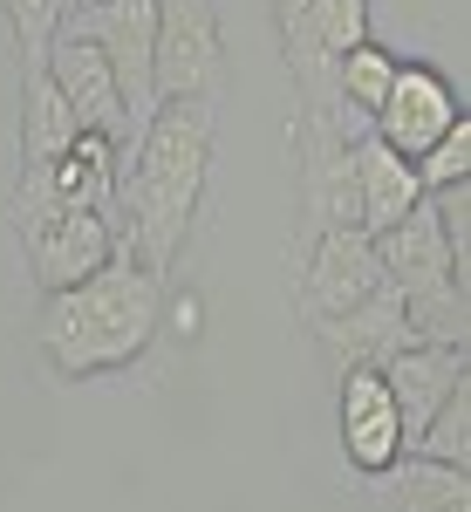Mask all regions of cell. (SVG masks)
Instances as JSON below:
<instances>
[{
  "label": "cell",
  "mask_w": 471,
  "mask_h": 512,
  "mask_svg": "<svg viewBox=\"0 0 471 512\" xmlns=\"http://www.w3.org/2000/svg\"><path fill=\"white\" fill-rule=\"evenodd\" d=\"M396 48H383V41L369 35V41H355L349 55L335 62V103L342 110H355V117H376L383 110V96H390V82H396Z\"/></svg>",
  "instance_id": "obj_17"
},
{
  "label": "cell",
  "mask_w": 471,
  "mask_h": 512,
  "mask_svg": "<svg viewBox=\"0 0 471 512\" xmlns=\"http://www.w3.org/2000/svg\"><path fill=\"white\" fill-rule=\"evenodd\" d=\"M342 458L362 478H383L403 458V424L383 369H342Z\"/></svg>",
  "instance_id": "obj_12"
},
{
  "label": "cell",
  "mask_w": 471,
  "mask_h": 512,
  "mask_svg": "<svg viewBox=\"0 0 471 512\" xmlns=\"http://www.w3.org/2000/svg\"><path fill=\"white\" fill-rule=\"evenodd\" d=\"M157 103H219L226 89V35L219 0H157Z\"/></svg>",
  "instance_id": "obj_4"
},
{
  "label": "cell",
  "mask_w": 471,
  "mask_h": 512,
  "mask_svg": "<svg viewBox=\"0 0 471 512\" xmlns=\"http://www.w3.org/2000/svg\"><path fill=\"white\" fill-rule=\"evenodd\" d=\"M69 7H89V0H69Z\"/></svg>",
  "instance_id": "obj_22"
},
{
  "label": "cell",
  "mask_w": 471,
  "mask_h": 512,
  "mask_svg": "<svg viewBox=\"0 0 471 512\" xmlns=\"http://www.w3.org/2000/svg\"><path fill=\"white\" fill-rule=\"evenodd\" d=\"M410 451H417V458H437V465H465L471 472V383H458V390L437 403V417L417 431Z\"/></svg>",
  "instance_id": "obj_19"
},
{
  "label": "cell",
  "mask_w": 471,
  "mask_h": 512,
  "mask_svg": "<svg viewBox=\"0 0 471 512\" xmlns=\"http://www.w3.org/2000/svg\"><path fill=\"white\" fill-rule=\"evenodd\" d=\"M376 260H383V280L403 301L424 294V287H444V280H465V267H458V253H451V239H444V226L431 212V198L410 205L390 233H376Z\"/></svg>",
  "instance_id": "obj_13"
},
{
  "label": "cell",
  "mask_w": 471,
  "mask_h": 512,
  "mask_svg": "<svg viewBox=\"0 0 471 512\" xmlns=\"http://www.w3.org/2000/svg\"><path fill=\"white\" fill-rule=\"evenodd\" d=\"M349 164H355V226L376 239L390 233L396 219L410 212V205H424V185H417V164L390 151L376 130H362L349 137Z\"/></svg>",
  "instance_id": "obj_14"
},
{
  "label": "cell",
  "mask_w": 471,
  "mask_h": 512,
  "mask_svg": "<svg viewBox=\"0 0 471 512\" xmlns=\"http://www.w3.org/2000/svg\"><path fill=\"white\" fill-rule=\"evenodd\" d=\"M205 171H212V103H157V117L117 171V246H130L151 274H171V260L185 253Z\"/></svg>",
  "instance_id": "obj_2"
},
{
  "label": "cell",
  "mask_w": 471,
  "mask_h": 512,
  "mask_svg": "<svg viewBox=\"0 0 471 512\" xmlns=\"http://www.w3.org/2000/svg\"><path fill=\"white\" fill-rule=\"evenodd\" d=\"M314 335V349L335 362V376L342 369H383L396 349H410V328H403V294H396L390 280L362 301V308H349V315H328V321H301Z\"/></svg>",
  "instance_id": "obj_10"
},
{
  "label": "cell",
  "mask_w": 471,
  "mask_h": 512,
  "mask_svg": "<svg viewBox=\"0 0 471 512\" xmlns=\"http://www.w3.org/2000/svg\"><path fill=\"white\" fill-rule=\"evenodd\" d=\"M76 137H82V123L69 110V96L55 89V76L48 69L21 76V164H55Z\"/></svg>",
  "instance_id": "obj_16"
},
{
  "label": "cell",
  "mask_w": 471,
  "mask_h": 512,
  "mask_svg": "<svg viewBox=\"0 0 471 512\" xmlns=\"http://www.w3.org/2000/svg\"><path fill=\"white\" fill-rule=\"evenodd\" d=\"M458 117H465V96L437 76L431 62H396V82H390V96H383V110L369 117V130L390 151H403V158H424Z\"/></svg>",
  "instance_id": "obj_7"
},
{
  "label": "cell",
  "mask_w": 471,
  "mask_h": 512,
  "mask_svg": "<svg viewBox=\"0 0 471 512\" xmlns=\"http://www.w3.org/2000/svg\"><path fill=\"white\" fill-rule=\"evenodd\" d=\"M28 246V274H35L41 294H62L76 287L82 274H96L110 253H117V219L110 212H82V205H62L48 226L21 239Z\"/></svg>",
  "instance_id": "obj_9"
},
{
  "label": "cell",
  "mask_w": 471,
  "mask_h": 512,
  "mask_svg": "<svg viewBox=\"0 0 471 512\" xmlns=\"http://www.w3.org/2000/svg\"><path fill=\"white\" fill-rule=\"evenodd\" d=\"M0 14H7V28H14L21 76L48 69V48H55V35H62V21H69V0H0Z\"/></svg>",
  "instance_id": "obj_18"
},
{
  "label": "cell",
  "mask_w": 471,
  "mask_h": 512,
  "mask_svg": "<svg viewBox=\"0 0 471 512\" xmlns=\"http://www.w3.org/2000/svg\"><path fill=\"white\" fill-rule=\"evenodd\" d=\"M48 76H55V89H62V96H69V110H76L82 130L110 137L123 158H130L137 130H130V110H123V89H117V76H110V62H103V48L62 28V35H55V48H48Z\"/></svg>",
  "instance_id": "obj_8"
},
{
  "label": "cell",
  "mask_w": 471,
  "mask_h": 512,
  "mask_svg": "<svg viewBox=\"0 0 471 512\" xmlns=\"http://www.w3.org/2000/svg\"><path fill=\"white\" fill-rule=\"evenodd\" d=\"M164 328V274H151L130 246H117L96 274H82L62 294H41L35 349L48 355L55 376L89 383L144 362Z\"/></svg>",
  "instance_id": "obj_1"
},
{
  "label": "cell",
  "mask_w": 471,
  "mask_h": 512,
  "mask_svg": "<svg viewBox=\"0 0 471 512\" xmlns=\"http://www.w3.org/2000/svg\"><path fill=\"white\" fill-rule=\"evenodd\" d=\"M294 164H301V246L355 226V164L335 110H314V103L294 110Z\"/></svg>",
  "instance_id": "obj_5"
},
{
  "label": "cell",
  "mask_w": 471,
  "mask_h": 512,
  "mask_svg": "<svg viewBox=\"0 0 471 512\" xmlns=\"http://www.w3.org/2000/svg\"><path fill=\"white\" fill-rule=\"evenodd\" d=\"M376 499H383V512H471V472L403 451L390 472L376 478Z\"/></svg>",
  "instance_id": "obj_15"
},
{
  "label": "cell",
  "mask_w": 471,
  "mask_h": 512,
  "mask_svg": "<svg viewBox=\"0 0 471 512\" xmlns=\"http://www.w3.org/2000/svg\"><path fill=\"white\" fill-rule=\"evenodd\" d=\"M383 383H390L396 424H403V451L417 444V431L437 417V403L471 383V349H451V342H410L383 362Z\"/></svg>",
  "instance_id": "obj_11"
},
{
  "label": "cell",
  "mask_w": 471,
  "mask_h": 512,
  "mask_svg": "<svg viewBox=\"0 0 471 512\" xmlns=\"http://www.w3.org/2000/svg\"><path fill=\"white\" fill-rule=\"evenodd\" d=\"M383 287V260H376V239L362 226H342V233H321L314 246H301V321H328L362 308L369 294Z\"/></svg>",
  "instance_id": "obj_6"
},
{
  "label": "cell",
  "mask_w": 471,
  "mask_h": 512,
  "mask_svg": "<svg viewBox=\"0 0 471 512\" xmlns=\"http://www.w3.org/2000/svg\"><path fill=\"white\" fill-rule=\"evenodd\" d=\"M62 28L103 48V62L123 89V110H130V130L144 137V123L157 117V0H89V7H69Z\"/></svg>",
  "instance_id": "obj_3"
},
{
  "label": "cell",
  "mask_w": 471,
  "mask_h": 512,
  "mask_svg": "<svg viewBox=\"0 0 471 512\" xmlns=\"http://www.w3.org/2000/svg\"><path fill=\"white\" fill-rule=\"evenodd\" d=\"M417 164V185L424 192H444V185H465L471 178V117H458L444 137H437L424 158H410Z\"/></svg>",
  "instance_id": "obj_20"
},
{
  "label": "cell",
  "mask_w": 471,
  "mask_h": 512,
  "mask_svg": "<svg viewBox=\"0 0 471 512\" xmlns=\"http://www.w3.org/2000/svg\"><path fill=\"white\" fill-rule=\"evenodd\" d=\"M308 14H314V0H274L280 62H287V76H294V82H308Z\"/></svg>",
  "instance_id": "obj_21"
}]
</instances>
